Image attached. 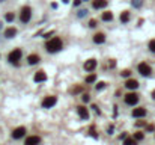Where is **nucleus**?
<instances>
[{"mask_svg":"<svg viewBox=\"0 0 155 145\" xmlns=\"http://www.w3.org/2000/svg\"><path fill=\"white\" fill-rule=\"evenodd\" d=\"M15 35H17V29L15 27H9V29L5 30V36H6V38H14Z\"/></svg>","mask_w":155,"mask_h":145,"instance_id":"nucleus-17","label":"nucleus"},{"mask_svg":"<svg viewBox=\"0 0 155 145\" xmlns=\"http://www.w3.org/2000/svg\"><path fill=\"white\" fill-rule=\"evenodd\" d=\"M105 41V35L104 33H97V35H93V42L95 44H103V42Z\"/></svg>","mask_w":155,"mask_h":145,"instance_id":"nucleus-15","label":"nucleus"},{"mask_svg":"<svg viewBox=\"0 0 155 145\" xmlns=\"http://www.w3.org/2000/svg\"><path fill=\"white\" fill-rule=\"evenodd\" d=\"M0 2H5V0H0Z\"/></svg>","mask_w":155,"mask_h":145,"instance_id":"nucleus-39","label":"nucleus"},{"mask_svg":"<svg viewBox=\"0 0 155 145\" xmlns=\"http://www.w3.org/2000/svg\"><path fill=\"white\" fill-rule=\"evenodd\" d=\"M124 145H137V141H136V139L134 138H125L124 139Z\"/></svg>","mask_w":155,"mask_h":145,"instance_id":"nucleus-19","label":"nucleus"},{"mask_svg":"<svg viewBox=\"0 0 155 145\" xmlns=\"http://www.w3.org/2000/svg\"><path fill=\"white\" fill-rule=\"evenodd\" d=\"M81 89H83L81 86H76V88L71 89V92H72V94H77V92H81Z\"/></svg>","mask_w":155,"mask_h":145,"instance_id":"nucleus-28","label":"nucleus"},{"mask_svg":"<svg viewBox=\"0 0 155 145\" xmlns=\"http://www.w3.org/2000/svg\"><path fill=\"white\" fill-rule=\"evenodd\" d=\"M115 65H116V62H115V61H113V59H111V62H110V67H111V68H113V67H115Z\"/></svg>","mask_w":155,"mask_h":145,"instance_id":"nucleus-36","label":"nucleus"},{"mask_svg":"<svg viewBox=\"0 0 155 145\" xmlns=\"http://www.w3.org/2000/svg\"><path fill=\"white\" fill-rule=\"evenodd\" d=\"M107 3H109V2H107V0H93V8L95 9H103V8H105L107 6Z\"/></svg>","mask_w":155,"mask_h":145,"instance_id":"nucleus-13","label":"nucleus"},{"mask_svg":"<svg viewBox=\"0 0 155 145\" xmlns=\"http://www.w3.org/2000/svg\"><path fill=\"white\" fill-rule=\"evenodd\" d=\"M69 2V0H63V3H68Z\"/></svg>","mask_w":155,"mask_h":145,"instance_id":"nucleus-38","label":"nucleus"},{"mask_svg":"<svg viewBox=\"0 0 155 145\" xmlns=\"http://www.w3.org/2000/svg\"><path fill=\"white\" fill-rule=\"evenodd\" d=\"M105 88V83L104 82H99L98 85H97V91H101V89H104Z\"/></svg>","mask_w":155,"mask_h":145,"instance_id":"nucleus-29","label":"nucleus"},{"mask_svg":"<svg viewBox=\"0 0 155 145\" xmlns=\"http://www.w3.org/2000/svg\"><path fill=\"white\" fill-rule=\"evenodd\" d=\"M86 14H87V11H86V9H80V11H78V14H77V17L81 18V17H84Z\"/></svg>","mask_w":155,"mask_h":145,"instance_id":"nucleus-26","label":"nucleus"},{"mask_svg":"<svg viewBox=\"0 0 155 145\" xmlns=\"http://www.w3.org/2000/svg\"><path fill=\"white\" fill-rule=\"evenodd\" d=\"M125 103L127 104H130V106H134L138 103V95L136 92H130V94H127L125 95Z\"/></svg>","mask_w":155,"mask_h":145,"instance_id":"nucleus-5","label":"nucleus"},{"mask_svg":"<svg viewBox=\"0 0 155 145\" xmlns=\"http://www.w3.org/2000/svg\"><path fill=\"white\" fill-rule=\"evenodd\" d=\"M138 73H140L142 76H145V77H148V76H151L152 69H151V67H149L148 63H145V62H142L140 65H138Z\"/></svg>","mask_w":155,"mask_h":145,"instance_id":"nucleus-6","label":"nucleus"},{"mask_svg":"<svg viewBox=\"0 0 155 145\" xmlns=\"http://www.w3.org/2000/svg\"><path fill=\"white\" fill-rule=\"evenodd\" d=\"M33 79H35V82H45V80H47V74L44 71H38L35 74Z\"/></svg>","mask_w":155,"mask_h":145,"instance_id":"nucleus-14","label":"nucleus"},{"mask_svg":"<svg viewBox=\"0 0 155 145\" xmlns=\"http://www.w3.org/2000/svg\"><path fill=\"white\" fill-rule=\"evenodd\" d=\"M146 130H148V132H154V126H148Z\"/></svg>","mask_w":155,"mask_h":145,"instance_id":"nucleus-35","label":"nucleus"},{"mask_svg":"<svg viewBox=\"0 0 155 145\" xmlns=\"http://www.w3.org/2000/svg\"><path fill=\"white\" fill-rule=\"evenodd\" d=\"M121 21L122 23H128V21H130V12H128V11L121 12Z\"/></svg>","mask_w":155,"mask_h":145,"instance_id":"nucleus-18","label":"nucleus"},{"mask_svg":"<svg viewBox=\"0 0 155 145\" xmlns=\"http://www.w3.org/2000/svg\"><path fill=\"white\" fill-rule=\"evenodd\" d=\"M39 61H41V57H39L38 55H30V56L27 57V62L30 63V65H36Z\"/></svg>","mask_w":155,"mask_h":145,"instance_id":"nucleus-16","label":"nucleus"},{"mask_svg":"<svg viewBox=\"0 0 155 145\" xmlns=\"http://www.w3.org/2000/svg\"><path fill=\"white\" fill-rule=\"evenodd\" d=\"M53 33H54V32H47V33H44V38H50V35H53Z\"/></svg>","mask_w":155,"mask_h":145,"instance_id":"nucleus-33","label":"nucleus"},{"mask_svg":"<svg viewBox=\"0 0 155 145\" xmlns=\"http://www.w3.org/2000/svg\"><path fill=\"white\" fill-rule=\"evenodd\" d=\"M30 18H32V9H30V6H24L21 9V15H20L21 23H29Z\"/></svg>","mask_w":155,"mask_h":145,"instance_id":"nucleus-3","label":"nucleus"},{"mask_svg":"<svg viewBox=\"0 0 155 145\" xmlns=\"http://www.w3.org/2000/svg\"><path fill=\"white\" fill-rule=\"evenodd\" d=\"M143 138H145V135H143L142 132H137V133H134V139H136V141H142Z\"/></svg>","mask_w":155,"mask_h":145,"instance_id":"nucleus-24","label":"nucleus"},{"mask_svg":"<svg viewBox=\"0 0 155 145\" xmlns=\"http://www.w3.org/2000/svg\"><path fill=\"white\" fill-rule=\"evenodd\" d=\"M26 135V127H17L15 130L12 132V138L14 139H20Z\"/></svg>","mask_w":155,"mask_h":145,"instance_id":"nucleus-7","label":"nucleus"},{"mask_svg":"<svg viewBox=\"0 0 155 145\" xmlns=\"http://www.w3.org/2000/svg\"><path fill=\"white\" fill-rule=\"evenodd\" d=\"M57 103V98L54 95H50V97H45L44 101H42V107H45V109H50V107H53Z\"/></svg>","mask_w":155,"mask_h":145,"instance_id":"nucleus-4","label":"nucleus"},{"mask_svg":"<svg viewBox=\"0 0 155 145\" xmlns=\"http://www.w3.org/2000/svg\"><path fill=\"white\" fill-rule=\"evenodd\" d=\"M77 112H78V115H80L81 120H89V110L84 106H78L77 107Z\"/></svg>","mask_w":155,"mask_h":145,"instance_id":"nucleus-8","label":"nucleus"},{"mask_svg":"<svg viewBox=\"0 0 155 145\" xmlns=\"http://www.w3.org/2000/svg\"><path fill=\"white\" fill-rule=\"evenodd\" d=\"M145 124H146L145 121H137V122H136V126H137V127H142V126H145Z\"/></svg>","mask_w":155,"mask_h":145,"instance_id":"nucleus-32","label":"nucleus"},{"mask_svg":"<svg viewBox=\"0 0 155 145\" xmlns=\"http://www.w3.org/2000/svg\"><path fill=\"white\" fill-rule=\"evenodd\" d=\"M81 100L84 101V103H89V100H90V97H89L87 94H83V97H81Z\"/></svg>","mask_w":155,"mask_h":145,"instance_id":"nucleus-30","label":"nucleus"},{"mask_svg":"<svg viewBox=\"0 0 155 145\" xmlns=\"http://www.w3.org/2000/svg\"><path fill=\"white\" fill-rule=\"evenodd\" d=\"M149 50H151L152 53H155V39H152L151 42H149Z\"/></svg>","mask_w":155,"mask_h":145,"instance_id":"nucleus-25","label":"nucleus"},{"mask_svg":"<svg viewBox=\"0 0 155 145\" xmlns=\"http://www.w3.org/2000/svg\"><path fill=\"white\" fill-rule=\"evenodd\" d=\"M125 86H127L128 89H137V88H138V82H137L136 79H128L127 83H125Z\"/></svg>","mask_w":155,"mask_h":145,"instance_id":"nucleus-12","label":"nucleus"},{"mask_svg":"<svg viewBox=\"0 0 155 145\" xmlns=\"http://www.w3.org/2000/svg\"><path fill=\"white\" fill-rule=\"evenodd\" d=\"M146 115V109L145 107H137V109L132 110V116L134 118H143Z\"/></svg>","mask_w":155,"mask_h":145,"instance_id":"nucleus-10","label":"nucleus"},{"mask_svg":"<svg viewBox=\"0 0 155 145\" xmlns=\"http://www.w3.org/2000/svg\"><path fill=\"white\" fill-rule=\"evenodd\" d=\"M95 80H97V74H89L86 77V83H93Z\"/></svg>","mask_w":155,"mask_h":145,"instance_id":"nucleus-21","label":"nucleus"},{"mask_svg":"<svg viewBox=\"0 0 155 145\" xmlns=\"http://www.w3.org/2000/svg\"><path fill=\"white\" fill-rule=\"evenodd\" d=\"M95 68H97V61L95 59H89V61L84 62V69L86 71H93Z\"/></svg>","mask_w":155,"mask_h":145,"instance_id":"nucleus-9","label":"nucleus"},{"mask_svg":"<svg viewBox=\"0 0 155 145\" xmlns=\"http://www.w3.org/2000/svg\"><path fill=\"white\" fill-rule=\"evenodd\" d=\"M152 98L155 100V91H152Z\"/></svg>","mask_w":155,"mask_h":145,"instance_id":"nucleus-37","label":"nucleus"},{"mask_svg":"<svg viewBox=\"0 0 155 145\" xmlns=\"http://www.w3.org/2000/svg\"><path fill=\"white\" fill-rule=\"evenodd\" d=\"M103 20L104 21H111V20H113V14H111V12H104L103 14Z\"/></svg>","mask_w":155,"mask_h":145,"instance_id":"nucleus-20","label":"nucleus"},{"mask_svg":"<svg viewBox=\"0 0 155 145\" xmlns=\"http://www.w3.org/2000/svg\"><path fill=\"white\" fill-rule=\"evenodd\" d=\"M21 56H23V51H21L20 48H14V50L9 53L8 61H9L11 63H15V65H18V62H20Z\"/></svg>","mask_w":155,"mask_h":145,"instance_id":"nucleus-2","label":"nucleus"},{"mask_svg":"<svg viewBox=\"0 0 155 145\" xmlns=\"http://www.w3.org/2000/svg\"><path fill=\"white\" fill-rule=\"evenodd\" d=\"M5 20H6V21H9V23H11V21H14V20H15V15H14V12H8L6 15H5Z\"/></svg>","mask_w":155,"mask_h":145,"instance_id":"nucleus-22","label":"nucleus"},{"mask_svg":"<svg viewBox=\"0 0 155 145\" xmlns=\"http://www.w3.org/2000/svg\"><path fill=\"white\" fill-rule=\"evenodd\" d=\"M89 26H90V27H97V20H90Z\"/></svg>","mask_w":155,"mask_h":145,"instance_id":"nucleus-31","label":"nucleus"},{"mask_svg":"<svg viewBox=\"0 0 155 145\" xmlns=\"http://www.w3.org/2000/svg\"><path fill=\"white\" fill-rule=\"evenodd\" d=\"M80 3H81V0H74V6H78Z\"/></svg>","mask_w":155,"mask_h":145,"instance_id":"nucleus-34","label":"nucleus"},{"mask_svg":"<svg viewBox=\"0 0 155 145\" xmlns=\"http://www.w3.org/2000/svg\"><path fill=\"white\" fill-rule=\"evenodd\" d=\"M130 74H131L130 69H124V71L121 73V76H122V77H130Z\"/></svg>","mask_w":155,"mask_h":145,"instance_id":"nucleus-27","label":"nucleus"},{"mask_svg":"<svg viewBox=\"0 0 155 145\" xmlns=\"http://www.w3.org/2000/svg\"><path fill=\"white\" fill-rule=\"evenodd\" d=\"M39 144H41L39 136H29L26 139V145H39Z\"/></svg>","mask_w":155,"mask_h":145,"instance_id":"nucleus-11","label":"nucleus"},{"mask_svg":"<svg viewBox=\"0 0 155 145\" xmlns=\"http://www.w3.org/2000/svg\"><path fill=\"white\" fill-rule=\"evenodd\" d=\"M131 5H132L134 8H140L142 5H143V0H132V2H131Z\"/></svg>","mask_w":155,"mask_h":145,"instance_id":"nucleus-23","label":"nucleus"},{"mask_svg":"<svg viewBox=\"0 0 155 145\" xmlns=\"http://www.w3.org/2000/svg\"><path fill=\"white\" fill-rule=\"evenodd\" d=\"M62 39L60 38H57V36H54V38H51L50 41H47V44H45V48H47V51L48 53H56L59 50H62Z\"/></svg>","mask_w":155,"mask_h":145,"instance_id":"nucleus-1","label":"nucleus"}]
</instances>
